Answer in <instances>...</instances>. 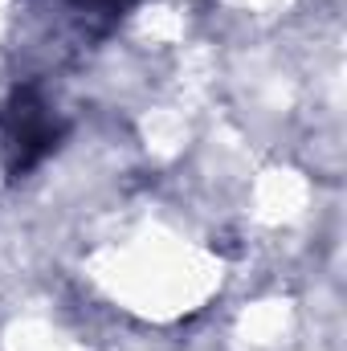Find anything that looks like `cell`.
Listing matches in <instances>:
<instances>
[{"label":"cell","mask_w":347,"mask_h":351,"mask_svg":"<svg viewBox=\"0 0 347 351\" xmlns=\"http://www.w3.org/2000/svg\"><path fill=\"white\" fill-rule=\"evenodd\" d=\"M53 139H58V123H53L49 106L37 102V98H21V102L8 110L4 131H0V152H4L8 172L12 176L29 172V168L53 147Z\"/></svg>","instance_id":"obj_1"}]
</instances>
